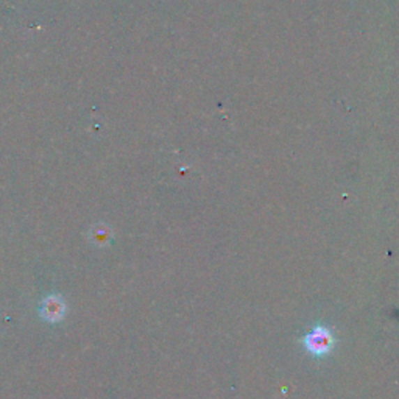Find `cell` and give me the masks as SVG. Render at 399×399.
<instances>
[{"mask_svg": "<svg viewBox=\"0 0 399 399\" xmlns=\"http://www.w3.org/2000/svg\"><path fill=\"white\" fill-rule=\"evenodd\" d=\"M41 317L49 323H59L66 315V303L59 295H49L43 299L41 308Z\"/></svg>", "mask_w": 399, "mask_h": 399, "instance_id": "cell-2", "label": "cell"}, {"mask_svg": "<svg viewBox=\"0 0 399 399\" xmlns=\"http://www.w3.org/2000/svg\"><path fill=\"white\" fill-rule=\"evenodd\" d=\"M301 343L308 352L315 357H323L329 354L331 349L334 348V336L329 328H326L323 324H315L309 334H306L301 338Z\"/></svg>", "mask_w": 399, "mask_h": 399, "instance_id": "cell-1", "label": "cell"}]
</instances>
